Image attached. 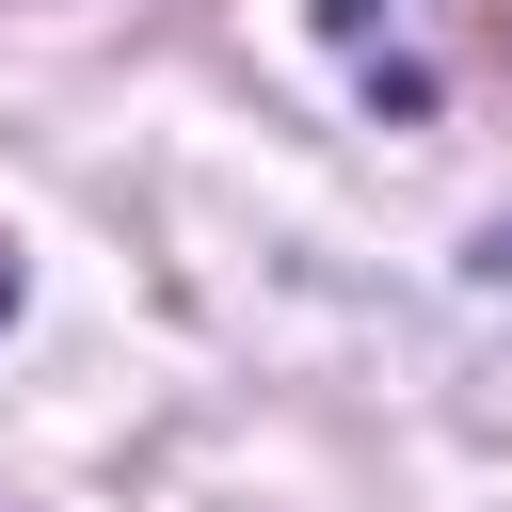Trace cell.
Returning <instances> with one entry per match:
<instances>
[{
  "label": "cell",
  "mask_w": 512,
  "mask_h": 512,
  "mask_svg": "<svg viewBox=\"0 0 512 512\" xmlns=\"http://www.w3.org/2000/svg\"><path fill=\"white\" fill-rule=\"evenodd\" d=\"M0 320H16V240H0Z\"/></svg>",
  "instance_id": "obj_1"
}]
</instances>
